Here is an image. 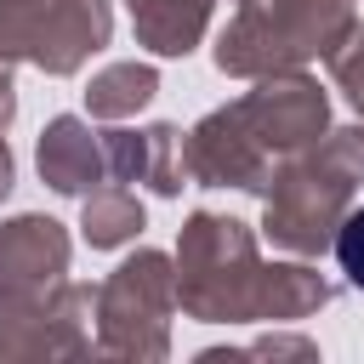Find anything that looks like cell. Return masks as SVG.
Returning <instances> with one entry per match:
<instances>
[{
  "instance_id": "6da1fadb",
  "label": "cell",
  "mask_w": 364,
  "mask_h": 364,
  "mask_svg": "<svg viewBox=\"0 0 364 364\" xmlns=\"http://www.w3.org/2000/svg\"><path fill=\"white\" fill-rule=\"evenodd\" d=\"M336 262H341V273L364 290V210H353V216L341 222V233H336Z\"/></svg>"
}]
</instances>
